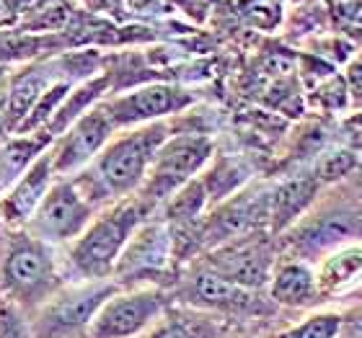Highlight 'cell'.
Returning a JSON list of instances; mask_svg holds the SVG:
<instances>
[{"label": "cell", "mask_w": 362, "mask_h": 338, "mask_svg": "<svg viewBox=\"0 0 362 338\" xmlns=\"http://www.w3.org/2000/svg\"><path fill=\"white\" fill-rule=\"evenodd\" d=\"M151 210L137 196H127L106 207L68 246V266L78 282H104L114 277L117 261Z\"/></svg>", "instance_id": "2"}, {"label": "cell", "mask_w": 362, "mask_h": 338, "mask_svg": "<svg viewBox=\"0 0 362 338\" xmlns=\"http://www.w3.org/2000/svg\"><path fill=\"white\" fill-rule=\"evenodd\" d=\"M62 284L54 246H47L23 227L8 235L0 248V297L13 300L31 315Z\"/></svg>", "instance_id": "3"}, {"label": "cell", "mask_w": 362, "mask_h": 338, "mask_svg": "<svg viewBox=\"0 0 362 338\" xmlns=\"http://www.w3.org/2000/svg\"><path fill=\"white\" fill-rule=\"evenodd\" d=\"M171 137L168 121H151L140 127L124 129L114 135L93 163L83 168L81 176H70L86 202L101 207L104 202H119L135 196L143 186L145 173L151 168L156 152Z\"/></svg>", "instance_id": "1"}, {"label": "cell", "mask_w": 362, "mask_h": 338, "mask_svg": "<svg viewBox=\"0 0 362 338\" xmlns=\"http://www.w3.org/2000/svg\"><path fill=\"white\" fill-rule=\"evenodd\" d=\"M52 176H54L52 158H49V150H45L18 176V181L11 186V191L3 196V202H0V217L6 219V222H11V225H18V227L26 225L29 217L34 215V210L39 207V202L45 199V194L54 183Z\"/></svg>", "instance_id": "15"}, {"label": "cell", "mask_w": 362, "mask_h": 338, "mask_svg": "<svg viewBox=\"0 0 362 338\" xmlns=\"http://www.w3.org/2000/svg\"><path fill=\"white\" fill-rule=\"evenodd\" d=\"M0 78H3V68H0Z\"/></svg>", "instance_id": "29"}, {"label": "cell", "mask_w": 362, "mask_h": 338, "mask_svg": "<svg viewBox=\"0 0 362 338\" xmlns=\"http://www.w3.org/2000/svg\"><path fill=\"white\" fill-rule=\"evenodd\" d=\"M318 300L339 302L362 294V241L344 243L313 263Z\"/></svg>", "instance_id": "13"}, {"label": "cell", "mask_w": 362, "mask_h": 338, "mask_svg": "<svg viewBox=\"0 0 362 338\" xmlns=\"http://www.w3.org/2000/svg\"><path fill=\"white\" fill-rule=\"evenodd\" d=\"M212 155H215V143L202 132L171 135L158 147L151 168L145 173L143 186L137 188L135 196L153 212L168 196H174L181 186L197 179L212 160Z\"/></svg>", "instance_id": "4"}, {"label": "cell", "mask_w": 362, "mask_h": 338, "mask_svg": "<svg viewBox=\"0 0 362 338\" xmlns=\"http://www.w3.org/2000/svg\"><path fill=\"white\" fill-rule=\"evenodd\" d=\"M277 261V246L272 243L269 235L257 230V233L241 235V238H233V241L210 248L204 266L233 284L262 292L269 284Z\"/></svg>", "instance_id": "9"}, {"label": "cell", "mask_w": 362, "mask_h": 338, "mask_svg": "<svg viewBox=\"0 0 362 338\" xmlns=\"http://www.w3.org/2000/svg\"><path fill=\"white\" fill-rule=\"evenodd\" d=\"M0 29H6V13H3V3H0Z\"/></svg>", "instance_id": "27"}, {"label": "cell", "mask_w": 362, "mask_h": 338, "mask_svg": "<svg viewBox=\"0 0 362 338\" xmlns=\"http://www.w3.org/2000/svg\"><path fill=\"white\" fill-rule=\"evenodd\" d=\"M230 333L233 323L226 318L171 300L143 338H226Z\"/></svg>", "instance_id": "16"}, {"label": "cell", "mask_w": 362, "mask_h": 338, "mask_svg": "<svg viewBox=\"0 0 362 338\" xmlns=\"http://www.w3.org/2000/svg\"><path fill=\"white\" fill-rule=\"evenodd\" d=\"M226 338H257V336H246V333H230V336Z\"/></svg>", "instance_id": "28"}, {"label": "cell", "mask_w": 362, "mask_h": 338, "mask_svg": "<svg viewBox=\"0 0 362 338\" xmlns=\"http://www.w3.org/2000/svg\"><path fill=\"white\" fill-rule=\"evenodd\" d=\"M60 39H52L49 34H26L18 29H0V65L6 62H21L29 57H37L42 52H52Z\"/></svg>", "instance_id": "18"}, {"label": "cell", "mask_w": 362, "mask_h": 338, "mask_svg": "<svg viewBox=\"0 0 362 338\" xmlns=\"http://www.w3.org/2000/svg\"><path fill=\"white\" fill-rule=\"evenodd\" d=\"M318 194L316 176H303L279 183L269 194V227L272 233H287L305 212L313 207Z\"/></svg>", "instance_id": "17"}, {"label": "cell", "mask_w": 362, "mask_h": 338, "mask_svg": "<svg viewBox=\"0 0 362 338\" xmlns=\"http://www.w3.org/2000/svg\"><path fill=\"white\" fill-rule=\"evenodd\" d=\"M341 328V310H310L300 320L274 331L269 338H337Z\"/></svg>", "instance_id": "19"}, {"label": "cell", "mask_w": 362, "mask_h": 338, "mask_svg": "<svg viewBox=\"0 0 362 338\" xmlns=\"http://www.w3.org/2000/svg\"><path fill=\"white\" fill-rule=\"evenodd\" d=\"M93 212L96 207L86 202L76 181L62 179L49 186L23 230L45 241L47 246H70L88 227Z\"/></svg>", "instance_id": "8"}, {"label": "cell", "mask_w": 362, "mask_h": 338, "mask_svg": "<svg viewBox=\"0 0 362 338\" xmlns=\"http://www.w3.org/2000/svg\"><path fill=\"white\" fill-rule=\"evenodd\" d=\"M0 338H34L31 315L8 297H0Z\"/></svg>", "instance_id": "21"}, {"label": "cell", "mask_w": 362, "mask_h": 338, "mask_svg": "<svg viewBox=\"0 0 362 338\" xmlns=\"http://www.w3.org/2000/svg\"><path fill=\"white\" fill-rule=\"evenodd\" d=\"M337 338H362V302L341 310V328Z\"/></svg>", "instance_id": "23"}, {"label": "cell", "mask_w": 362, "mask_h": 338, "mask_svg": "<svg viewBox=\"0 0 362 338\" xmlns=\"http://www.w3.org/2000/svg\"><path fill=\"white\" fill-rule=\"evenodd\" d=\"M349 181H352V188H355L357 199H360V202H362V168H360V171H357L355 176H352V179H349Z\"/></svg>", "instance_id": "26"}, {"label": "cell", "mask_w": 362, "mask_h": 338, "mask_svg": "<svg viewBox=\"0 0 362 338\" xmlns=\"http://www.w3.org/2000/svg\"><path fill=\"white\" fill-rule=\"evenodd\" d=\"M101 104H104L114 127L132 129L140 124H151V121H163L174 114L184 111L187 106L194 104V96L184 88H176V85L153 83L106 98Z\"/></svg>", "instance_id": "11"}, {"label": "cell", "mask_w": 362, "mask_h": 338, "mask_svg": "<svg viewBox=\"0 0 362 338\" xmlns=\"http://www.w3.org/2000/svg\"><path fill=\"white\" fill-rule=\"evenodd\" d=\"M357 171H360V163H357L355 152L349 150V147H341V150L321 155V160H318V166H316V181L318 183L349 181Z\"/></svg>", "instance_id": "20"}, {"label": "cell", "mask_w": 362, "mask_h": 338, "mask_svg": "<svg viewBox=\"0 0 362 338\" xmlns=\"http://www.w3.org/2000/svg\"><path fill=\"white\" fill-rule=\"evenodd\" d=\"M349 150L355 152L357 163L362 168V119L349 121Z\"/></svg>", "instance_id": "25"}, {"label": "cell", "mask_w": 362, "mask_h": 338, "mask_svg": "<svg viewBox=\"0 0 362 338\" xmlns=\"http://www.w3.org/2000/svg\"><path fill=\"white\" fill-rule=\"evenodd\" d=\"M171 305V292L158 284L119 286L90 320L88 338H143Z\"/></svg>", "instance_id": "7"}, {"label": "cell", "mask_w": 362, "mask_h": 338, "mask_svg": "<svg viewBox=\"0 0 362 338\" xmlns=\"http://www.w3.org/2000/svg\"><path fill=\"white\" fill-rule=\"evenodd\" d=\"M171 258L174 246L166 222H143L122 251L112 279L119 286H143V279L151 282V277L163 274Z\"/></svg>", "instance_id": "12"}, {"label": "cell", "mask_w": 362, "mask_h": 338, "mask_svg": "<svg viewBox=\"0 0 362 338\" xmlns=\"http://www.w3.org/2000/svg\"><path fill=\"white\" fill-rule=\"evenodd\" d=\"M117 127L112 124L104 104L98 101L88 111L81 114L60 137H54V145L49 147L54 176L70 179L73 173L83 171L88 163H93L98 152L104 150L106 143L114 137Z\"/></svg>", "instance_id": "10"}, {"label": "cell", "mask_w": 362, "mask_h": 338, "mask_svg": "<svg viewBox=\"0 0 362 338\" xmlns=\"http://www.w3.org/2000/svg\"><path fill=\"white\" fill-rule=\"evenodd\" d=\"M117 289L119 284L114 279L62 284L42 308L31 313L34 338H88L93 315Z\"/></svg>", "instance_id": "5"}, {"label": "cell", "mask_w": 362, "mask_h": 338, "mask_svg": "<svg viewBox=\"0 0 362 338\" xmlns=\"http://www.w3.org/2000/svg\"><path fill=\"white\" fill-rule=\"evenodd\" d=\"M347 83H349V93H352V98H355L357 104H362V60L352 62Z\"/></svg>", "instance_id": "24"}, {"label": "cell", "mask_w": 362, "mask_h": 338, "mask_svg": "<svg viewBox=\"0 0 362 338\" xmlns=\"http://www.w3.org/2000/svg\"><path fill=\"white\" fill-rule=\"evenodd\" d=\"M0 3H3V13H6V29H16L23 18L37 13L49 0H0Z\"/></svg>", "instance_id": "22"}, {"label": "cell", "mask_w": 362, "mask_h": 338, "mask_svg": "<svg viewBox=\"0 0 362 338\" xmlns=\"http://www.w3.org/2000/svg\"><path fill=\"white\" fill-rule=\"evenodd\" d=\"M267 297L274 308L282 310H308L321 305L313 263L298 261V258H279L267 284Z\"/></svg>", "instance_id": "14"}, {"label": "cell", "mask_w": 362, "mask_h": 338, "mask_svg": "<svg viewBox=\"0 0 362 338\" xmlns=\"http://www.w3.org/2000/svg\"><path fill=\"white\" fill-rule=\"evenodd\" d=\"M171 300L215 313V315L226 318L228 323L267 318L277 310L269 297L264 300L262 292H254V289H246V286H238L228 279L218 277L204 263L197 266L194 271H189V277L181 279L179 286L171 292Z\"/></svg>", "instance_id": "6"}]
</instances>
